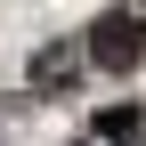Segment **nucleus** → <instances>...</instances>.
<instances>
[{"label":"nucleus","mask_w":146,"mask_h":146,"mask_svg":"<svg viewBox=\"0 0 146 146\" xmlns=\"http://www.w3.org/2000/svg\"><path fill=\"white\" fill-rule=\"evenodd\" d=\"M81 49H89L98 73H138V65H146V16H138V8H106Z\"/></svg>","instance_id":"1"},{"label":"nucleus","mask_w":146,"mask_h":146,"mask_svg":"<svg viewBox=\"0 0 146 146\" xmlns=\"http://www.w3.org/2000/svg\"><path fill=\"white\" fill-rule=\"evenodd\" d=\"M81 73H89V49H73V41H41V49H33V65H25V81L41 89V98H73Z\"/></svg>","instance_id":"2"},{"label":"nucleus","mask_w":146,"mask_h":146,"mask_svg":"<svg viewBox=\"0 0 146 146\" xmlns=\"http://www.w3.org/2000/svg\"><path fill=\"white\" fill-rule=\"evenodd\" d=\"M130 138H146V114L138 106H106L98 114V146H130Z\"/></svg>","instance_id":"3"},{"label":"nucleus","mask_w":146,"mask_h":146,"mask_svg":"<svg viewBox=\"0 0 146 146\" xmlns=\"http://www.w3.org/2000/svg\"><path fill=\"white\" fill-rule=\"evenodd\" d=\"M73 146H89V138H73Z\"/></svg>","instance_id":"4"}]
</instances>
